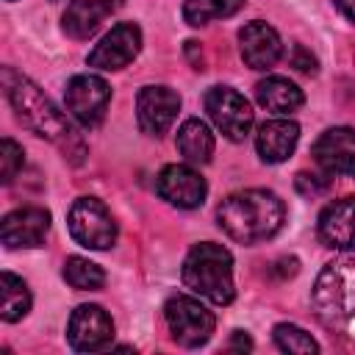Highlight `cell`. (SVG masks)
<instances>
[{
  "label": "cell",
  "instance_id": "cell-1",
  "mask_svg": "<svg viewBox=\"0 0 355 355\" xmlns=\"http://www.w3.org/2000/svg\"><path fill=\"white\" fill-rule=\"evenodd\" d=\"M219 227L239 244H258L272 239L286 222V205L275 191L244 189L233 191L216 208Z\"/></svg>",
  "mask_w": 355,
  "mask_h": 355
},
{
  "label": "cell",
  "instance_id": "cell-2",
  "mask_svg": "<svg viewBox=\"0 0 355 355\" xmlns=\"http://www.w3.org/2000/svg\"><path fill=\"white\" fill-rule=\"evenodd\" d=\"M3 89H6V97L17 114V119L33 130L36 136L47 139V141H55V144H64L72 139V128L67 122V116L53 105V100L25 75H17L14 69H3Z\"/></svg>",
  "mask_w": 355,
  "mask_h": 355
},
{
  "label": "cell",
  "instance_id": "cell-3",
  "mask_svg": "<svg viewBox=\"0 0 355 355\" xmlns=\"http://www.w3.org/2000/svg\"><path fill=\"white\" fill-rule=\"evenodd\" d=\"M183 283L191 288L197 297L214 302V305H227L236 297L233 288V255L227 247L216 241H200L189 250L183 261Z\"/></svg>",
  "mask_w": 355,
  "mask_h": 355
},
{
  "label": "cell",
  "instance_id": "cell-4",
  "mask_svg": "<svg viewBox=\"0 0 355 355\" xmlns=\"http://www.w3.org/2000/svg\"><path fill=\"white\" fill-rule=\"evenodd\" d=\"M313 305L330 322L355 316V255L324 263L313 283Z\"/></svg>",
  "mask_w": 355,
  "mask_h": 355
},
{
  "label": "cell",
  "instance_id": "cell-5",
  "mask_svg": "<svg viewBox=\"0 0 355 355\" xmlns=\"http://www.w3.org/2000/svg\"><path fill=\"white\" fill-rule=\"evenodd\" d=\"M164 319H166V327L172 333V338L180 344V347H202L214 327H216V319L214 313L197 300V297H189V294H175L166 300L164 305Z\"/></svg>",
  "mask_w": 355,
  "mask_h": 355
},
{
  "label": "cell",
  "instance_id": "cell-6",
  "mask_svg": "<svg viewBox=\"0 0 355 355\" xmlns=\"http://www.w3.org/2000/svg\"><path fill=\"white\" fill-rule=\"evenodd\" d=\"M67 227L86 250H108L116 241V222L97 197H78L67 214Z\"/></svg>",
  "mask_w": 355,
  "mask_h": 355
},
{
  "label": "cell",
  "instance_id": "cell-7",
  "mask_svg": "<svg viewBox=\"0 0 355 355\" xmlns=\"http://www.w3.org/2000/svg\"><path fill=\"white\" fill-rule=\"evenodd\" d=\"M205 111H208L211 122L216 125V130L230 141L247 139V133L252 130V122H255V114H252L250 103L244 100V94H239L230 86L208 89L205 92Z\"/></svg>",
  "mask_w": 355,
  "mask_h": 355
},
{
  "label": "cell",
  "instance_id": "cell-8",
  "mask_svg": "<svg viewBox=\"0 0 355 355\" xmlns=\"http://www.w3.org/2000/svg\"><path fill=\"white\" fill-rule=\"evenodd\" d=\"M64 103L75 122H80L83 128H94L105 116V108L111 103V86L100 75H92V72L75 75L67 83Z\"/></svg>",
  "mask_w": 355,
  "mask_h": 355
},
{
  "label": "cell",
  "instance_id": "cell-9",
  "mask_svg": "<svg viewBox=\"0 0 355 355\" xmlns=\"http://www.w3.org/2000/svg\"><path fill=\"white\" fill-rule=\"evenodd\" d=\"M141 50V28L136 22H119L114 25L89 53V67L103 69V72H114L128 67Z\"/></svg>",
  "mask_w": 355,
  "mask_h": 355
},
{
  "label": "cell",
  "instance_id": "cell-10",
  "mask_svg": "<svg viewBox=\"0 0 355 355\" xmlns=\"http://www.w3.org/2000/svg\"><path fill=\"white\" fill-rule=\"evenodd\" d=\"M155 191L175 208H200L205 202V178L189 164H166L155 178Z\"/></svg>",
  "mask_w": 355,
  "mask_h": 355
},
{
  "label": "cell",
  "instance_id": "cell-11",
  "mask_svg": "<svg viewBox=\"0 0 355 355\" xmlns=\"http://www.w3.org/2000/svg\"><path fill=\"white\" fill-rule=\"evenodd\" d=\"M67 338L75 352H100L114 341V322L100 305H78L69 316Z\"/></svg>",
  "mask_w": 355,
  "mask_h": 355
},
{
  "label": "cell",
  "instance_id": "cell-12",
  "mask_svg": "<svg viewBox=\"0 0 355 355\" xmlns=\"http://www.w3.org/2000/svg\"><path fill=\"white\" fill-rule=\"evenodd\" d=\"M180 111V97L169 86H144L136 97V119L147 136H164Z\"/></svg>",
  "mask_w": 355,
  "mask_h": 355
},
{
  "label": "cell",
  "instance_id": "cell-13",
  "mask_svg": "<svg viewBox=\"0 0 355 355\" xmlns=\"http://www.w3.org/2000/svg\"><path fill=\"white\" fill-rule=\"evenodd\" d=\"M50 233V214L44 208L28 205L17 208L3 216L0 222V239L8 250H33L42 247Z\"/></svg>",
  "mask_w": 355,
  "mask_h": 355
},
{
  "label": "cell",
  "instance_id": "cell-14",
  "mask_svg": "<svg viewBox=\"0 0 355 355\" xmlns=\"http://www.w3.org/2000/svg\"><path fill=\"white\" fill-rule=\"evenodd\" d=\"M313 161L327 175L355 178V130L352 128H327L313 141Z\"/></svg>",
  "mask_w": 355,
  "mask_h": 355
},
{
  "label": "cell",
  "instance_id": "cell-15",
  "mask_svg": "<svg viewBox=\"0 0 355 355\" xmlns=\"http://www.w3.org/2000/svg\"><path fill=\"white\" fill-rule=\"evenodd\" d=\"M239 50H241V58L250 69L263 72V69L277 64V58L283 53V42L272 25L252 19L239 31Z\"/></svg>",
  "mask_w": 355,
  "mask_h": 355
},
{
  "label": "cell",
  "instance_id": "cell-16",
  "mask_svg": "<svg viewBox=\"0 0 355 355\" xmlns=\"http://www.w3.org/2000/svg\"><path fill=\"white\" fill-rule=\"evenodd\" d=\"M319 239L330 250L355 247V194L327 202L319 214Z\"/></svg>",
  "mask_w": 355,
  "mask_h": 355
},
{
  "label": "cell",
  "instance_id": "cell-17",
  "mask_svg": "<svg viewBox=\"0 0 355 355\" xmlns=\"http://www.w3.org/2000/svg\"><path fill=\"white\" fill-rule=\"evenodd\" d=\"M122 6V0H72L61 17L64 33L72 39H89L97 33V28L103 25V19L116 11Z\"/></svg>",
  "mask_w": 355,
  "mask_h": 355
},
{
  "label": "cell",
  "instance_id": "cell-18",
  "mask_svg": "<svg viewBox=\"0 0 355 355\" xmlns=\"http://www.w3.org/2000/svg\"><path fill=\"white\" fill-rule=\"evenodd\" d=\"M297 141H300V125L291 119H283V116L263 122L258 128V136H255L258 155L266 164H283L294 153Z\"/></svg>",
  "mask_w": 355,
  "mask_h": 355
},
{
  "label": "cell",
  "instance_id": "cell-19",
  "mask_svg": "<svg viewBox=\"0 0 355 355\" xmlns=\"http://www.w3.org/2000/svg\"><path fill=\"white\" fill-rule=\"evenodd\" d=\"M255 97H258V103H261L266 111H272V114H291V111H297V108L305 103L302 89H300L294 80L280 78V75L263 78V80L255 86Z\"/></svg>",
  "mask_w": 355,
  "mask_h": 355
},
{
  "label": "cell",
  "instance_id": "cell-20",
  "mask_svg": "<svg viewBox=\"0 0 355 355\" xmlns=\"http://www.w3.org/2000/svg\"><path fill=\"white\" fill-rule=\"evenodd\" d=\"M178 150L189 164H208L214 155V133L202 119H186L178 130Z\"/></svg>",
  "mask_w": 355,
  "mask_h": 355
},
{
  "label": "cell",
  "instance_id": "cell-21",
  "mask_svg": "<svg viewBox=\"0 0 355 355\" xmlns=\"http://www.w3.org/2000/svg\"><path fill=\"white\" fill-rule=\"evenodd\" d=\"M31 311V291L22 277L3 272L0 275V316L6 322H19Z\"/></svg>",
  "mask_w": 355,
  "mask_h": 355
},
{
  "label": "cell",
  "instance_id": "cell-22",
  "mask_svg": "<svg viewBox=\"0 0 355 355\" xmlns=\"http://www.w3.org/2000/svg\"><path fill=\"white\" fill-rule=\"evenodd\" d=\"M241 6H244V0H183V19L191 28H200L214 19L233 17Z\"/></svg>",
  "mask_w": 355,
  "mask_h": 355
},
{
  "label": "cell",
  "instance_id": "cell-23",
  "mask_svg": "<svg viewBox=\"0 0 355 355\" xmlns=\"http://www.w3.org/2000/svg\"><path fill=\"white\" fill-rule=\"evenodd\" d=\"M64 280L78 291H97L105 283V272L83 255H69L64 261Z\"/></svg>",
  "mask_w": 355,
  "mask_h": 355
},
{
  "label": "cell",
  "instance_id": "cell-24",
  "mask_svg": "<svg viewBox=\"0 0 355 355\" xmlns=\"http://www.w3.org/2000/svg\"><path fill=\"white\" fill-rule=\"evenodd\" d=\"M272 338H275L277 349H283V352H297V355H313V352H319L316 338L308 330H302L297 324H288V322L275 324Z\"/></svg>",
  "mask_w": 355,
  "mask_h": 355
},
{
  "label": "cell",
  "instance_id": "cell-25",
  "mask_svg": "<svg viewBox=\"0 0 355 355\" xmlns=\"http://www.w3.org/2000/svg\"><path fill=\"white\" fill-rule=\"evenodd\" d=\"M22 147L14 139H3L0 141V183H11L17 178V172L22 169Z\"/></svg>",
  "mask_w": 355,
  "mask_h": 355
},
{
  "label": "cell",
  "instance_id": "cell-26",
  "mask_svg": "<svg viewBox=\"0 0 355 355\" xmlns=\"http://www.w3.org/2000/svg\"><path fill=\"white\" fill-rule=\"evenodd\" d=\"M291 67L300 69V72H305V75H313V72H316V58H313V53L305 50L302 44H294V47H291Z\"/></svg>",
  "mask_w": 355,
  "mask_h": 355
},
{
  "label": "cell",
  "instance_id": "cell-27",
  "mask_svg": "<svg viewBox=\"0 0 355 355\" xmlns=\"http://www.w3.org/2000/svg\"><path fill=\"white\" fill-rule=\"evenodd\" d=\"M327 186H330V180L322 178V175H308V172H300L297 175V189L302 194H322Z\"/></svg>",
  "mask_w": 355,
  "mask_h": 355
},
{
  "label": "cell",
  "instance_id": "cell-28",
  "mask_svg": "<svg viewBox=\"0 0 355 355\" xmlns=\"http://www.w3.org/2000/svg\"><path fill=\"white\" fill-rule=\"evenodd\" d=\"M336 3V8L349 19V22H355V0H333Z\"/></svg>",
  "mask_w": 355,
  "mask_h": 355
},
{
  "label": "cell",
  "instance_id": "cell-29",
  "mask_svg": "<svg viewBox=\"0 0 355 355\" xmlns=\"http://www.w3.org/2000/svg\"><path fill=\"white\" fill-rule=\"evenodd\" d=\"M233 347H236V349H252V341H250L241 330H236V333H233Z\"/></svg>",
  "mask_w": 355,
  "mask_h": 355
}]
</instances>
